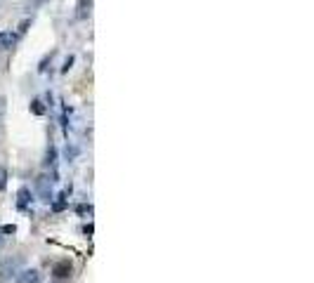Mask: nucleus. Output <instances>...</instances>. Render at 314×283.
<instances>
[{
  "mask_svg": "<svg viewBox=\"0 0 314 283\" xmlns=\"http://www.w3.org/2000/svg\"><path fill=\"white\" fill-rule=\"evenodd\" d=\"M36 191L43 203H52V177L50 175H38L36 177Z\"/></svg>",
  "mask_w": 314,
  "mask_h": 283,
  "instance_id": "obj_1",
  "label": "nucleus"
},
{
  "mask_svg": "<svg viewBox=\"0 0 314 283\" xmlns=\"http://www.w3.org/2000/svg\"><path fill=\"white\" fill-rule=\"evenodd\" d=\"M17 283H43V274L38 269H24L17 274Z\"/></svg>",
  "mask_w": 314,
  "mask_h": 283,
  "instance_id": "obj_2",
  "label": "nucleus"
},
{
  "mask_svg": "<svg viewBox=\"0 0 314 283\" xmlns=\"http://www.w3.org/2000/svg\"><path fill=\"white\" fill-rule=\"evenodd\" d=\"M19 41V36L14 31H0V50H12Z\"/></svg>",
  "mask_w": 314,
  "mask_h": 283,
  "instance_id": "obj_3",
  "label": "nucleus"
},
{
  "mask_svg": "<svg viewBox=\"0 0 314 283\" xmlns=\"http://www.w3.org/2000/svg\"><path fill=\"white\" fill-rule=\"evenodd\" d=\"M55 276L57 279H68L71 276V262L68 260H62L55 264Z\"/></svg>",
  "mask_w": 314,
  "mask_h": 283,
  "instance_id": "obj_4",
  "label": "nucleus"
},
{
  "mask_svg": "<svg viewBox=\"0 0 314 283\" xmlns=\"http://www.w3.org/2000/svg\"><path fill=\"white\" fill-rule=\"evenodd\" d=\"M28 201H31V191H28L26 187H22L19 189V194H17V208L24 210V208L28 205Z\"/></svg>",
  "mask_w": 314,
  "mask_h": 283,
  "instance_id": "obj_5",
  "label": "nucleus"
},
{
  "mask_svg": "<svg viewBox=\"0 0 314 283\" xmlns=\"http://www.w3.org/2000/svg\"><path fill=\"white\" fill-rule=\"evenodd\" d=\"M90 14V0H81V5H78V19H85Z\"/></svg>",
  "mask_w": 314,
  "mask_h": 283,
  "instance_id": "obj_6",
  "label": "nucleus"
},
{
  "mask_svg": "<svg viewBox=\"0 0 314 283\" xmlns=\"http://www.w3.org/2000/svg\"><path fill=\"white\" fill-rule=\"evenodd\" d=\"M55 158H57V151L50 147L47 149V156H45V165H55Z\"/></svg>",
  "mask_w": 314,
  "mask_h": 283,
  "instance_id": "obj_7",
  "label": "nucleus"
},
{
  "mask_svg": "<svg viewBox=\"0 0 314 283\" xmlns=\"http://www.w3.org/2000/svg\"><path fill=\"white\" fill-rule=\"evenodd\" d=\"M5 187H7V170L0 165V191H5Z\"/></svg>",
  "mask_w": 314,
  "mask_h": 283,
  "instance_id": "obj_8",
  "label": "nucleus"
},
{
  "mask_svg": "<svg viewBox=\"0 0 314 283\" xmlns=\"http://www.w3.org/2000/svg\"><path fill=\"white\" fill-rule=\"evenodd\" d=\"M31 109H33V113H45V109H43V104H41V99H33V104H31Z\"/></svg>",
  "mask_w": 314,
  "mask_h": 283,
  "instance_id": "obj_9",
  "label": "nucleus"
}]
</instances>
